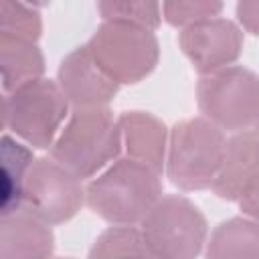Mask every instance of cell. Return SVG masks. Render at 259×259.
I'll return each mask as SVG.
<instances>
[{
  "instance_id": "18",
  "label": "cell",
  "mask_w": 259,
  "mask_h": 259,
  "mask_svg": "<svg viewBox=\"0 0 259 259\" xmlns=\"http://www.w3.org/2000/svg\"><path fill=\"white\" fill-rule=\"evenodd\" d=\"M103 20L132 22L156 30L162 22L160 0H97Z\"/></svg>"
},
{
  "instance_id": "17",
  "label": "cell",
  "mask_w": 259,
  "mask_h": 259,
  "mask_svg": "<svg viewBox=\"0 0 259 259\" xmlns=\"http://www.w3.org/2000/svg\"><path fill=\"white\" fill-rule=\"evenodd\" d=\"M89 257H152L142 235V229L134 225H113L103 231L91 251Z\"/></svg>"
},
{
  "instance_id": "7",
  "label": "cell",
  "mask_w": 259,
  "mask_h": 259,
  "mask_svg": "<svg viewBox=\"0 0 259 259\" xmlns=\"http://www.w3.org/2000/svg\"><path fill=\"white\" fill-rule=\"evenodd\" d=\"M198 109L221 130H251L259 117V75L229 65L202 75L196 87Z\"/></svg>"
},
{
  "instance_id": "16",
  "label": "cell",
  "mask_w": 259,
  "mask_h": 259,
  "mask_svg": "<svg viewBox=\"0 0 259 259\" xmlns=\"http://www.w3.org/2000/svg\"><path fill=\"white\" fill-rule=\"evenodd\" d=\"M32 162V152L26 146L10 136L2 138V214L22 206L24 182Z\"/></svg>"
},
{
  "instance_id": "5",
  "label": "cell",
  "mask_w": 259,
  "mask_h": 259,
  "mask_svg": "<svg viewBox=\"0 0 259 259\" xmlns=\"http://www.w3.org/2000/svg\"><path fill=\"white\" fill-rule=\"evenodd\" d=\"M152 257L192 259L206 245L208 225L198 206L182 194L160 196L140 223Z\"/></svg>"
},
{
  "instance_id": "24",
  "label": "cell",
  "mask_w": 259,
  "mask_h": 259,
  "mask_svg": "<svg viewBox=\"0 0 259 259\" xmlns=\"http://www.w3.org/2000/svg\"><path fill=\"white\" fill-rule=\"evenodd\" d=\"M253 130H255V134L259 136V117H257V121H255V125H253Z\"/></svg>"
},
{
  "instance_id": "10",
  "label": "cell",
  "mask_w": 259,
  "mask_h": 259,
  "mask_svg": "<svg viewBox=\"0 0 259 259\" xmlns=\"http://www.w3.org/2000/svg\"><path fill=\"white\" fill-rule=\"evenodd\" d=\"M57 83L73 107L107 105L119 89V83L95 63L87 45L73 49L61 61Z\"/></svg>"
},
{
  "instance_id": "23",
  "label": "cell",
  "mask_w": 259,
  "mask_h": 259,
  "mask_svg": "<svg viewBox=\"0 0 259 259\" xmlns=\"http://www.w3.org/2000/svg\"><path fill=\"white\" fill-rule=\"evenodd\" d=\"M22 2H26V4H30V6L38 8V6H47L51 0H22Z\"/></svg>"
},
{
  "instance_id": "14",
  "label": "cell",
  "mask_w": 259,
  "mask_h": 259,
  "mask_svg": "<svg viewBox=\"0 0 259 259\" xmlns=\"http://www.w3.org/2000/svg\"><path fill=\"white\" fill-rule=\"evenodd\" d=\"M0 71L4 91H14L20 85L36 81L45 73L42 51L32 40L0 34Z\"/></svg>"
},
{
  "instance_id": "15",
  "label": "cell",
  "mask_w": 259,
  "mask_h": 259,
  "mask_svg": "<svg viewBox=\"0 0 259 259\" xmlns=\"http://www.w3.org/2000/svg\"><path fill=\"white\" fill-rule=\"evenodd\" d=\"M206 257H259V221L251 217H233L223 221L206 243Z\"/></svg>"
},
{
  "instance_id": "20",
  "label": "cell",
  "mask_w": 259,
  "mask_h": 259,
  "mask_svg": "<svg viewBox=\"0 0 259 259\" xmlns=\"http://www.w3.org/2000/svg\"><path fill=\"white\" fill-rule=\"evenodd\" d=\"M223 0H162V16L170 26L184 28L219 16Z\"/></svg>"
},
{
  "instance_id": "12",
  "label": "cell",
  "mask_w": 259,
  "mask_h": 259,
  "mask_svg": "<svg viewBox=\"0 0 259 259\" xmlns=\"http://www.w3.org/2000/svg\"><path fill=\"white\" fill-rule=\"evenodd\" d=\"M55 251L51 225L20 206L4 212L0 223V257H49Z\"/></svg>"
},
{
  "instance_id": "13",
  "label": "cell",
  "mask_w": 259,
  "mask_h": 259,
  "mask_svg": "<svg viewBox=\"0 0 259 259\" xmlns=\"http://www.w3.org/2000/svg\"><path fill=\"white\" fill-rule=\"evenodd\" d=\"M121 144L130 158L162 172L166 166L168 132L164 121L146 111H125L119 117Z\"/></svg>"
},
{
  "instance_id": "2",
  "label": "cell",
  "mask_w": 259,
  "mask_h": 259,
  "mask_svg": "<svg viewBox=\"0 0 259 259\" xmlns=\"http://www.w3.org/2000/svg\"><path fill=\"white\" fill-rule=\"evenodd\" d=\"M121 150L119 119L107 105L75 107L51 146V158L85 180L105 168Z\"/></svg>"
},
{
  "instance_id": "8",
  "label": "cell",
  "mask_w": 259,
  "mask_h": 259,
  "mask_svg": "<svg viewBox=\"0 0 259 259\" xmlns=\"http://www.w3.org/2000/svg\"><path fill=\"white\" fill-rule=\"evenodd\" d=\"M85 202L81 178L59 164L55 158H38L32 162L26 182L22 206L47 221L61 225L73 219Z\"/></svg>"
},
{
  "instance_id": "9",
  "label": "cell",
  "mask_w": 259,
  "mask_h": 259,
  "mask_svg": "<svg viewBox=\"0 0 259 259\" xmlns=\"http://www.w3.org/2000/svg\"><path fill=\"white\" fill-rule=\"evenodd\" d=\"M178 45L200 75L233 65L243 51L241 28L227 18H208L184 26Z\"/></svg>"
},
{
  "instance_id": "3",
  "label": "cell",
  "mask_w": 259,
  "mask_h": 259,
  "mask_svg": "<svg viewBox=\"0 0 259 259\" xmlns=\"http://www.w3.org/2000/svg\"><path fill=\"white\" fill-rule=\"evenodd\" d=\"M225 134L206 117L178 121L168 136L166 174L186 192L212 186L225 154Z\"/></svg>"
},
{
  "instance_id": "6",
  "label": "cell",
  "mask_w": 259,
  "mask_h": 259,
  "mask_svg": "<svg viewBox=\"0 0 259 259\" xmlns=\"http://www.w3.org/2000/svg\"><path fill=\"white\" fill-rule=\"evenodd\" d=\"M69 113V99L59 83L36 79L8 91L4 97V125L28 146L47 150Z\"/></svg>"
},
{
  "instance_id": "22",
  "label": "cell",
  "mask_w": 259,
  "mask_h": 259,
  "mask_svg": "<svg viewBox=\"0 0 259 259\" xmlns=\"http://www.w3.org/2000/svg\"><path fill=\"white\" fill-rule=\"evenodd\" d=\"M239 206L243 210V214L259 221V180L249 188V192L239 200Z\"/></svg>"
},
{
  "instance_id": "1",
  "label": "cell",
  "mask_w": 259,
  "mask_h": 259,
  "mask_svg": "<svg viewBox=\"0 0 259 259\" xmlns=\"http://www.w3.org/2000/svg\"><path fill=\"white\" fill-rule=\"evenodd\" d=\"M162 196L160 172L134 160H115L85 188L89 208L111 225H138Z\"/></svg>"
},
{
  "instance_id": "19",
  "label": "cell",
  "mask_w": 259,
  "mask_h": 259,
  "mask_svg": "<svg viewBox=\"0 0 259 259\" xmlns=\"http://www.w3.org/2000/svg\"><path fill=\"white\" fill-rule=\"evenodd\" d=\"M0 32L36 42L42 32V20L38 10L22 0H2Z\"/></svg>"
},
{
  "instance_id": "21",
  "label": "cell",
  "mask_w": 259,
  "mask_h": 259,
  "mask_svg": "<svg viewBox=\"0 0 259 259\" xmlns=\"http://www.w3.org/2000/svg\"><path fill=\"white\" fill-rule=\"evenodd\" d=\"M237 18L247 32L259 36V0H237Z\"/></svg>"
},
{
  "instance_id": "11",
  "label": "cell",
  "mask_w": 259,
  "mask_h": 259,
  "mask_svg": "<svg viewBox=\"0 0 259 259\" xmlns=\"http://www.w3.org/2000/svg\"><path fill=\"white\" fill-rule=\"evenodd\" d=\"M259 180V136L255 130L235 132L225 144V154L212 182V192L229 202H239Z\"/></svg>"
},
{
  "instance_id": "4",
  "label": "cell",
  "mask_w": 259,
  "mask_h": 259,
  "mask_svg": "<svg viewBox=\"0 0 259 259\" xmlns=\"http://www.w3.org/2000/svg\"><path fill=\"white\" fill-rule=\"evenodd\" d=\"M87 49L95 63L119 85L140 83L156 69L160 59V45L152 28L117 20H103Z\"/></svg>"
}]
</instances>
